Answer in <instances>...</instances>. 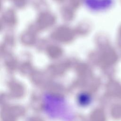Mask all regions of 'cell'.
I'll use <instances>...</instances> for the list:
<instances>
[{
  "mask_svg": "<svg viewBox=\"0 0 121 121\" xmlns=\"http://www.w3.org/2000/svg\"><path fill=\"white\" fill-rule=\"evenodd\" d=\"M85 5L94 11L106 10L112 6L113 0H84Z\"/></svg>",
  "mask_w": 121,
  "mask_h": 121,
  "instance_id": "1",
  "label": "cell"
}]
</instances>
